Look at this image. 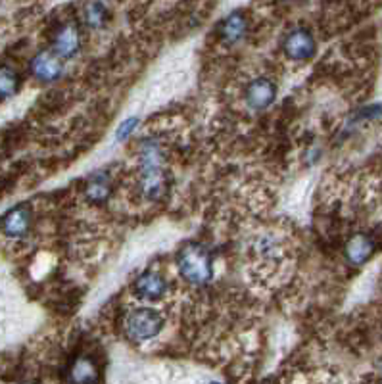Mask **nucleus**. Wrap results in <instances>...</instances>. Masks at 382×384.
Returning a JSON list of instances; mask_svg holds the SVG:
<instances>
[{"label":"nucleus","mask_w":382,"mask_h":384,"mask_svg":"<svg viewBox=\"0 0 382 384\" xmlns=\"http://www.w3.org/2000/svg\"><path fill=\"white\" fill-rule=\"evenodd\" d=\"M177 269L186 283L191 284H206L214 277V261L209 252L198 243L184 244L181 250L177 252Z\"/></svg>","instance_id":"1"},{"label":"nucleus","mask_w":382,"mask_h":384,"mask_svg":"<svg viewBox=\"0 0 382 384\" xmlns=\"http://www.w3.org/2000/svg\"><path fill=\"white\" fill-rule=\"evenodd\" d=\"M125 334L133 342H144L154 338L164 329V319L156 309L137 308L127 313L123 323Z\"/></svg>","instance_id":"2"},{"label":"nucleus","mask_w":382,"mask_h":384,"mask_svg":"<svg viewBox=\"0 0 382 384\" xmlns=\"http://www.w3.org/2000/svg\"><path fill=\"white\" fill-rule=\"evenodd\" d=\"M31 221H33L31 208L27 204H17L0 218V231L10 238H21L29 233Z\"/></svg>","instance_id":"3"},{"label":"nucleus","mask_w":382,"mask_h":384,"mask_svg":"<svg viewBox=\"0 0 382 384\" xmlns=\"http://www.w3.org/2000/svg\"><path fill=\"white\" fill-rule=\"evenodd\" d=\"M284 54L290 60L304 62V60L313 58L315 54V39L308 29H294L284 37L283 41Z\"/></svg>","instance_id":"4"},{"label":"nucleus","mask_w":382,"mask_h":384,"mask_svg":"<svg viewBox=\"0 0 382 384\" xmlns=\"http://www.w3.org/2000/svg\"><path fill=\"white\" fill-rule=\"evenodd\" d=\"M62 71H64V64L54 51H41L31 60V73L42 83L56 81L62 76Z\"/></svg>","instance_id":"5"},{"label":"nucleus","mask_w":382,"mask_h":384,"mask_svg":"<svg viewBox=\"0 0 382 384\" xmlns=\"http://www.w3.org/2000/svg\"><path fill=\"white\" fill-rule=\"evenodd\" d=\"M81 49V33L75 24H64L56 29L52 37V51L58 54L60 58H73Z\"/></svg>","instance_id":"6"},{"label":"nucleus","mask_w":382,"mask_h":384,"mask_svg":"<svg viewBox=\"0 0 382 384\" xmlns=\"http://www.w3.org/2000/svg\"><path fill=\"white\" fill-rule=\"evenodd\" d=\"M275 96H277V87L266 77H258L250 81L246 87V104L256 112L269 108L273 104Z\"/></svg>","instance_id":"7"},{"label":"nucleus","mask_w":382,"mask_h":384,"mask_svg":"<svg viewBox=\"0 0 382 384\" xmlns=\"http://www.w3.org/2000/svg\"><path fill=\"white\" fill-rule=\"evenodd\" d=\"M167 290V283L164 277L156 271L142 273L133 283V294L141 300H158Z\"/></svg>","instance_id":"8"},{"label":"nucleus","mask_w":382,"mask_h":384,"mask_svg":"<svg viewBox=\"0 0 382 384\" xmlns=\"http://www.w3.org/2000/svg\"><path fill=\"white\" fill-rule=\"evenodd\" d=\"M141 192L148 200H158L167 189V177L164 167H148L141 169Z\"/></svg>","instance_id":"9"},{"label":"nucleus","mask_w":382,"mask_h":384,"mask_svg":"<svg viewBox=\"0 0 382 384\" xmlns=\"http://www.w3.org/2000/svg\"><path fill=\"white\" fill-rule=\"evenodd\" d=\"M67 381L75 384L98 383V365L94 363V359L87 358V356H79L71 361V365L67 369Z\"/></svg>","instance_id":"10"},{"label":"nucleus","mask_w":382,"mask_h":384,"mask_svg":"<svg viewBox=\"0 0 382 384\" xmlns=\"http://www.w3.org/2000/svg\"><path fill=\"white\" fill-rule=\"evenodd\" d=\"M374 252V241L365 233L354 234L346 244V259L351 265H363L369 261V258L373 256Z\"/></svg>","instance_id":"11"},{"label":"nucleus","mask_w":382,"mask_h":384,"mask_svg":"<svg viewBox=\"0 0 382 384\" xmlns=\"http://www.w3.org/2000/svg\"><path fill=\"white\" fill-rule=\"evenodd\" d=\"M246 17L241 12H234L231 16H227L221 21V26H219V35H221V39L227 44H236L238 41L244 39V35H246Z\"/></svg>","instance_id":"12"},{"label":"nucleus","mask_w":382,"mask_h":384,"mask_svg":"<svg viewBox=\"0 0 382 384\" xmlns=\"http://www.w3.org/2000/svg\"><path fill=\"white\" fill-rule=\"evenodd\" d=\"M83 21L85 26L96 31V29H102V27L108 24V10L106 6L98 2V0H91L87 2L83 8Z\"/></svg>","instance_id":"13"},{"label":"nucleus","mask_w":382,"mask_h":384,"mask_svg":"<svg viewBox=\"0 0 382 384\" xmlns=\"http://www.w3.org/2000/svg\"><path fill=\"white\" fill-rule=\"evenodd\" d=\"M110 192H112V189H110V179L104 175V173H98V175L91 177V181L85 186L87 198L92 202H98V204L108 200Z\"/></svg>","instance_id":"14"},{"label":"nucleus","mask_w":382,"mask_h":384,"mask_svg":"<svg viewBox=\"0 0 382 384\" xmlns=\"http://www.w3.org/2000/svg\"><path fill=\"white\" fill-rule=\"evenodd\" d=\"M19 89V77L8 66H0V98L14 96Z\"/></svg>","instance_id":"15"},{"label":"nucleus","mask_w":382,"mask_h":384,"mask_svg":"<svg viewBox=\"0 0 382 384\" xmlns=\"http://www.w3.org/2000/svg\"><path fill=\"white\" fill-rule=\"evenodd\" d=\"M134 127H137V119H129V121H125L121 129H119V133H117V139H123V137H129V133L133 131Z\"/></svg>","instance_id":"16"}]
</instances>
